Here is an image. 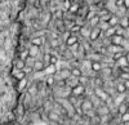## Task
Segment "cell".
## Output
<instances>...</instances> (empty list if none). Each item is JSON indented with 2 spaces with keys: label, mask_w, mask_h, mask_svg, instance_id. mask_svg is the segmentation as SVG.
<instances>
[{
  "label": "cell",
  "mask_w": 129,
  "mask_h": 125,
  "mask_svg": "<svg viewBox=\"0 0 129 125\" xmlns=\"http://www.w3.org/2000/svg\"><path fill=\"white\" fill-rule=\"evenodd\" d=\"M17 0H0V74H3L4 67L12 63L13 53V39L14 27L12 18L16 13Z\"/></svg>",
  "instance_id": "1"
},
{
  "label": "cell",
  "mask_w": 129,
  "mask_h": 125,
  "mask_svg": "<svg viewBox=\"0 0 129 125\" xmlns=\"http://www.w3.org/2000/svg\"><path fill=\"white\" fill-rule=\"evenodd\" d=\"M94 110V105H93V102L90 101V98H84L81 101V105H80V111L81 113H88L89 111Z\"/></svg>",
  "instance_id": "2"
},
{
  "label": "cell",
  "mask_w": 129,
  "mask_h": 125,
  "mask_svg": "<svg viewBox=\"0 0 129 125\" xmlns=\"http://www.w3.org/2000/svg\"><path fill=\"white\" fill-rule=\"evenodd\" d=\"M79 84H80L79 77H75V76H72V75H70L66 80H64V85H66L67 88H70V89H72V88H75V87H78Z\"/></svg>",
  "instance_id": "3"
},
{
  "label": "cell",
  "mask_w": 129,
  "mask_h": 125,
  "mask_svg": "<svg viewBox=\"0 0 129 125\" xmlns=\"http://www.w3.org/2000/svg\"><path fill=\"white\" fill-rule=\"evenodd\" d=\"M85 92H87V89H85L84 85L79 84L78 87H75L71 89V96H75V97H83L85 94Z\"/></svg>",
  "instance_id": "4"
},
{
  "label": "cell",
  "mask_w": 129,
  "mask_h": 125,
  "mask_svg": "<svg viewBox=\"0 0 129 125\" xmlns=\"http://www.w3.org/2000/svg\"><path fill=\"white\" fill-rule=\"evenodd\" d=\"M90 31H92V28H90L88 25H85V26H83V27L80 28V31H79V35H80L83 39L88 40V39H89V36H90Z\"/></svg>",
  "instance_id": "5"
},
{
  "label": "cell",
  "mask_w": 129,
  "mask_h": 125,
  "mask_svg": "<svg viewBox=\"0 0 129 125\" xmlns=\"http://www.w3.org/2000/svg\"><path fill=\"white\" fill-rule=\"evenodd\" d=\"M115 90L117 94H124V93H126V87H125V82L123 80L117 81L115 84Z\"/></svg>",
  "instance_id": "6"
},
{
  "label": "cell",
  "mask_w": 129,
  "mask_h": 125,
  "mask_svg": "<svg viewBox=\"0 0 129 125\" xmlns=\"http://www.w3.org/2000/svg\"><path fill=\"white\" fill-rule=\"evenodd\" d=\"M90 68H92V71L94 72V74H98V72L102 71L103 66L101 63V61H92L90 62Z\"/></svg>",
  "instance_id": "7"
},
{
  "label": "cell",
  "mask_w": 129,
  "mask_h": 125,
  "mask_svg": "<svg viewBox=\"0 0 129 125\" xmlns=\"http://www.w3.org/2000/svg\"><path fill=\"white\" fill-rule=\"evenodd\" d=\"M66 45L69 47V48H71V47H74L75 44H78L79 43V37H78V35H70L67 39H66Z\"/></svg>",
  "instance_id": "8"
},
{
  "label": "cell",
  "mask_w": 129,
  "mask_h": 125,
  "mask_svg": "<svg viewBox=\"0 0 129 125\" xmlns=\"http://www.w3.org/2000/svg\"><path fill=\"white\" fill-rule=\"evenodd\" d=\"M100 35H101V30H100V27H94V28H92V31H90L89 40H90V41H95V40H98Z\"/></svg>",
  "instance_id": "9"
},
{
  "label": "cell",
  "mask_w": 129,
  "mask_h": 125,
  "mask_svg": "<svg viewBox=\"0 0 129 125\" xmlns=\"http://www.w3.org/2000/svg\"><path fill=\"white\" fill-rule=\"evenodd\" d=\"M109 26L110 27H116L117 25H119V17H117L115 13H111V16H110V18H109Z\"/></svg>",
  "instance_id": "10"
},
{
  "label": "cell",
  "mask_w": 129,
  "mask_h": 125,
  "mask_svg": "<svg viewBox=\"0 0 129 125\" xmlns=\"http://www.w3.org/2000/svg\"><path fill=\"white\" fill-rule=\"evenodd\" d=\"M116 65H117V67H119V68L128 67V66H129V63H128V58H126V56L124 54L123 57H120L119 59L116 61Z\"/></svg>",
  "instance_id": "11"
},
{
  "label": "cell",
  "mask_w": 129,
  "mask_h": 125,
  "mask_svg": "<svg viewBox=\"0 0 129 125\" xmlns=\"http://www.w3.org/2000/svg\"><path fill=\"white\" fill-rule=\"evenodd\" d=\"M125 112H128V105L125 102H123V103H120V105H117V107H116V113L117 115H124Z\"/></svg>",
  "instance_id": "12"
},
{
  "label": "cell",
  "mask_w": 129,
  "mask_h": 125,
  "mask_svg": "<svg viewBox=\"0 0 129 125\" xmlns=\"http://www.w3.org/2000/svg\"><path fill=\"white\" fill-rule=\"evenodd\" d=\"M45 63L43 61H35V65H34V71H36V72H43L45 70Z\"/></svg>",
  "instance_id": "13"
},
{
  "label": "cell",
  "mask_w": 129,
  "mask_h": 125,
  "mask_svg": "<svg viewBox=\"0 0 129 125\" xmlns=\"http://www.w3.org/2000/svg\"><path fill=\"white\" fill-rule=\"evenodd\" d=\"M110 44H114V45H120L123 44V40H124V36H117V35H114L112 37H110Z\"/></svg>",
  "instance_id": "14"
},
{
  "label": "cell",
  "mask_w": 129,
  "mask_h": 125,
  "mask_svg": "<svg viewBox=\"0 0 129 125\" xmlns=\"http://www.w3.org/2000/svg\"><path fill=\"white\" fill-rule=\"evenodd\" d=\"M107 50H109L111 54H116V53H119V52H124V49L120 45H114V44H110V47L107 48ZM124 53H125V52H124Z\"/></svg>",
  "instance_id": "15"
},
{
  "label": "cell",
  "mask_w": 129,
  "mask_h": 125,
  "mask_svg": "<svg viewBox=\"0 0 129 125\" xmlns=\"http://www.w3.org/2000/svg\"><path fill=\"white\" fill-rule=\"evenodd\" d=\"M119 26H121L123 28L129 27V16H124V17L119 18Z\"/></svg>",
  "instance_id": "16"
},
{
  "label": "cell",
  "mask_w": 129,
  "mask_h": 125,
  "mask_svg": "<svg viewBox=\"0 0 129 125\" xmlns=\"http://www.w3.org/2000/svg\"><path fill=\"white\" fill-rule=\"evenodd\" d=\"M70 72H71V75L75 76V77H81L84 75L80 67H72V68H70Z\"/></svg>",
  "instance_id": "17"
},
{
  "label": "cell",
  "mask_w": 129,
  "mask_h": 125,
  "mask_svg": "<svg viewBox=\"0 0 129 125\" xmlns=\"http://www.w3.org/2000/svg\"><path fill=\"white\" fill-rule=\"evenodd\" d=\"M44 41H45V37H35V39H32V41H31V43H32V45H36V47H41L43 44H44Z\"/></svg>",
  "instance_id": "18"
},
{
  "label": "cell",
  "mask_w": 129,
  "mask_h": 125,
  "mask_svg": "<svg viewBox=\"0 0 129 125\" xmlns=\"http://www.w3.org/2000/svg\"><path fill=\"white\" fill-rule=\"evenodd\" d=\"M28 54H30V57H34V58H36V56L39 54V47H36V45H32V47L30 48V50H28Z\"/></svg>",
  "instance_id": "19"
},
{
  "label": "cell",
  "mask_w": 129,
  "mask_h": 125,
  "mask_svg": "<svg viewBox=\"0 0 129 125\" xmlns=\"http://www.w3.org/2000/svg\"><path fill=\"white\" fill-rule=\"evenodd\" d=\"M124 32H125V28H123L121 26L117 25V26L115 27V35H117V36H124Z\"/></svg>",
  "instance_id": "20"
},
{
  "label": "cell",
  "mask_w": 129,
  "mask_h": 125,
  "mask_svg": "<svg viewBox=\"0 0 129 125\" xmlns=\"http://www.w3.org/2000/svg\"><path fill=\"white\" fill-rule=\"evenodd\" d=\"M49 119L50 120H54V121H59L61 120V117H59V115H58V113H56V112H53V111H50L49 112Z\"/></svg>",
  "instance_id": "21"
},
{
  "label": "cell",
  "mask_w": 129,
  "mask_h": 125,
  "mask_svg": "<svg viewBox=\"0 0 129 125\" xmlns=\"http://www.w3.org/2000/svg\"><path fill=\"white\" fill-rule=\"evenodd\" d=\"M121 48L124 49L125 53H128V52H129V39H125V37H124L123 44H121Z\"/></svg>",
  "instance_id": "22"
},
{
  "label": "cell",
  "mask_w": 129,
  "mask_h": 125,
  "mask_svg": "<svg viewBox=\"0 0 129 125\" xmlns=\"http://www.w3.org/2000/svg\"><path fill=\"white\" fill-rule=\"evenodd\" d=\"M79 9H80V7H79L78 4H71V7H70V9H69V12L72 13V14H75V13L79 12Z\"/></svg>",
  "instance_id": "23"
},
{
  "label": "cell",
  "mask_w": 129,
  "mask_h": 125,
  "mask_svg": "<svg viewBox=\"0 0 129 125\" xmlns=\"http://www.w3.org/2000/svg\"><path fill=\"white\" fill-rule=\"evenodd\" d=\"M120 122L124 124V122H129V112H125L124 115L120 116Z\"/></svg>",
  "instance_id": "24"
},
{
  "label": "cell",
  "mask_w": 129,
  "mask_h": 125,
  "mask_svg": "<svg viewBox=\"0 0 129 125\" xmlns=\"http://www.w3.org/2000/svg\"><path fill=\"white\" fill-rule=\"evenodd\" d=\"M106 35L109 36V37H112L115 35V27H109L106 30Z\"/></svg>",
  "instance_id": "25"
},
{
  "label": "cell",
  "mask_w": 129,
  "mask_h": 125,
  "mask_svg": "<svg viewBox=\"0 0 129 125\" xmlns=\"http://www.w3.org/2000/svg\"><path fill=\"white\" fill-rule=\"evenodd\" d=\"M71 4H72V3H71V0H63V9L69 12V9H70Z\"/></svg>",
  "instance_id": "26"
},
{
  "label": "cell",
  "mask_w": 129,
  "mask_h": 125,
  "mask_svg": "<svg viewBox=\"0 0 129 125\" xmlns=\"http://www.w3.org/2000/svg\"><path fill=\"white\" fill-rule=\"evenodd\" d=\"M124 7L126 9H129V0H124Z\"/></svg>",
  "instance_id": "27"
},
{
  "label": "cell",
  "mask_w": 129,
  "mask_h": 125,
  "mask_svg": "<svg viewBox=\"0 0 129 125\" xmlns=\"http://www.w3.org/2000/svg\"><path fill=\"white\" fill-rule=\"evenodd\" d=\"M125 82V87H126V92H129V81H124Z\"/></svg>",
  "instance_id": "28"
},
{
  "label": "cell",
  "mask_w": 129,
  "mask_h": 125,
  "mask_svg": "<svg viewBox=\"0 0 129 125\" xmlns=\"http://www.w3.org/2000/svg\"><path fill=\"white\" fill-rule=\"evenodd\" d=\"M9 125H18V124H16V122H12V124H9Z\"/></svg>",
  "instance_id": "29"
},
{
  "label": "cell",
  "mask_w": 129,
  "mask_h": 125,
  "mask_svg": "<svg viewBox=\"0 0 129 125\" xmlns=\"http://www.w3.org/2000/svg\"><path fill=\"white\" fill-rule=\"evenodd\" d=\"M126 105H128V112H129V102L126 103Z\"/></svg>",
  "instance_id": "30"
},
{
  "label": "cell",
  "mask_w": 129,
  "mask_h": 125,
  "mask_svg": "<svg viewBox=\"0 0 129 125\" xmlns=\"http://www.w3.org/2000/svg\"><path fill=\"white\" fill-rule=\"evenodd\" d=\"M123 125H129V122H124V124H123Z\"/></svg>",
  "instance_id": "31"
}]
</instances>
